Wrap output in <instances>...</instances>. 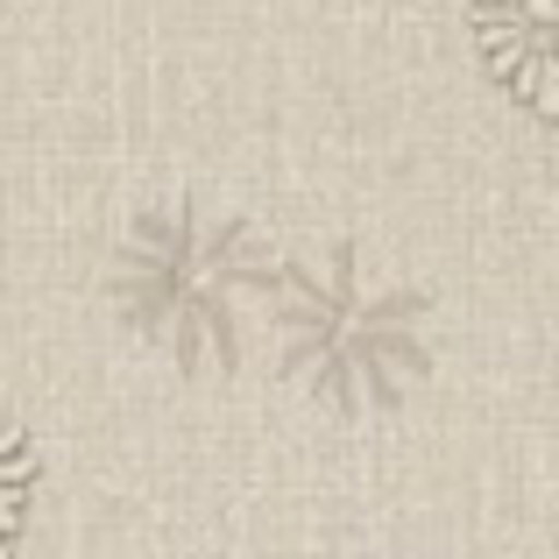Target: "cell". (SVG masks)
<instances>
[{
	"label": "cell",
	"mask_w": 559,
	"mask_h": 559,
	"mask_svg": "<svg viewBox=\"0 0 559 559\" xmlns=\"http://www.w3.org/2000/svg\"><path fill=\"white\" fill-rule=\"evenodd\" d=\"M262 326L284 382L326 418H382L432 376V298L355 241L276 262Z\"/></svg>",
	"instance_id": "obj_2"
},
{
	"label": "cell",
	"mask_w": 559,
	"mask_h": 559,
	"mask_svg": "<svg viewBox=\"0 0 559 559\" xmlns=\"http://www.w3.org/2000/svg\"><path fill=\"white\" fill-rule=\"evenodd\" d=\"M475 36L489 71L538 114H559V0H481Z\"/></svg>",
	"instance_id": "obj_3"
},
{
	"label": "cell",
	"mask_w": 559,
	"mask_h": 559,
	"mask_svg": "<svg viewBox=\"0 0 559 559\" xmlns=\"http://www.w3.org/2000/svg\"><path fill=\"white\" fill-rule=\"evenodd\" d=\"M28 489H36V447H28L22 425L0 418V552L14 546V532H22Z\"/></svg>",
	"instance_id": "obj_4"
},
{
	"label": "cell",
	"mask_w": 559,
	"mask_h": 559,
	"mask_svg": "<svg viewBox=\"0 0 559 559\" xmlns=\"http://www.w3.org/2000/svg\"><path fill=\"white\" fill-rule=\"evenodd\" d=\"M284 248L255 213L213 199H156L128 219L107 262V298L150 355L185 376H234L262 326Z\"/></svg>",
	"instance_id": "obj_1"
}]
</instances>
